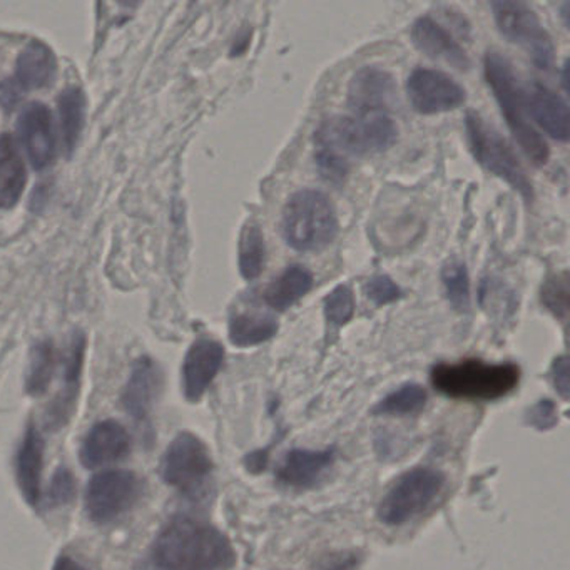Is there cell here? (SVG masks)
<instances>
[{
	"label": "cell",
	"instance_id": "obj_26",
	"mask_svg": "<svg viewBox=\"0 0 570 570\" xmlns=\"http://www.w3.org/2000/svg\"><path fill=\"white\" fill-rule=\"evenodd\" d=\"M85 116V92L78 86L65 89L61 98H59V118H61L62 139H65V148L68 155L75 151L79 139H81Z\"/></svg>",
	"mask_w": 570,
	"mask_h": 570
},
{
	"label": "cell",
	"instance_id": "obj_20",
	"mask_svg": "<svg viewBox=\"0 0 570 570\" xmlns=\"http://www.w3.org/2000/svg\"><path fill=\"white\" fill-rule=\"evenodd\" d=\"M58 76V58L46 42H29L16 62V81L28 91L46 89Z\"/></svg>",
	"mask_w": 570,
	"mask_h": 570
},
{
	"label": "cell",
	"instance_id": "obj_30",
	"mask_svg": "<svg viewBox=\"0 0 570 570\" xmlns=\"http://www.w3.org/2000/svg\"><path fill=\"white\" fill-rule=\"evenodd\" d=\"M442 282L450 305L459 312H466L470 308V278L466 266L456 259L446 263L442 269Z\"/></svg>",
	"mask_w": 570,
	"mask_h": 570
},
{
	"label": "cell",
	"instance_id": "obj_4",
	"mask_svg": "<svg viewBox=\"0 0 570 570\" xmlns=\"http://www.w3.org/2000/svg\"><path fill=\"white\" fill-rule=\"evenodd\" d=\"M432 385L452 399L497 400L519 385L520 370L513 363H490L465 360L440 363L432 370Z\"/></svg>",
	"mask_w": 570,
	"mask_h": 570
},
{
	"label": "cell",
	"instance_id": "obj_3",
	"mask_svg": "<svg viewBox=\"0 0 570 570\" xmlns=\"http://www.w3.org/2000/svg\"><path fill=\"white\" fill-rule=\"evenodd\" d=\"M396 135L399 129L389 115L336 116L320 126L315 145L350 161L386 151L396 141Z\"/></svg>",
	"mask_w": 570,
	"mask_h": 570
},
{
	"label": "cell",
	"instance_id": "obj_18",
	"mask_svg": "<svg viewBox=\"0 0 570 570\" xmlns=\"http://www.w3.org/2000/svg\"><path fill=\"white\" fill-rule=\"evenodd\" d=\"M161 389V372L148 356L135 363L131 379L122 393V405L132 419L145 420Z\"/></svg>",
	"mask_w": 570,
	"mask_h": 570
},
{
	"label": "cell",
	"instance_id": "obj_33",
	"mask_svg": "<svg viewBox=\"0 0 570 570\" xmlns=\"http://www.w3.org/2000/svg\"><path fill=\"white\" fill-rule=\"evenodd\" d=\"M76 497V479L71 470L61 469L52 476L51 485L48 490V502L51 507L66 505L72 502Z\"/></svg>",
	"mask_w": 570,
	"mask_h": 570
},
{
	"label": "cell",
	"instance_id": "obj_19",
	"mask_svg": "<svg viewBox=\"0 0 570 570\" xmlns=\"http://www.w3.org/2000/svg\"><path fill=\"white\" fill-rule=\"evenodd\" d=\"M335 455V449L318 450V452L293 449L292 452L286 453L276 475L283 485L306 489L315 485L320 475L332 465Z\"/></svg>",
	"mask_w": 570,
	"mask_h": 570
},
{
	"label": "cell",
	"instance_id": "obj_9",
	"mask_svg": "<svg viewBox=\"0 0 570 570\" xmlns=\"http://www.w3.org/2000/svg\"><path fill=\"white\" fill-rule=\"evenodd\" d=\"M445 483L442 472L413 469L403 473L383 497L379 517L386 525H402L426 509Z\"/></svg>",
	"mask_w": 570,
	"mask_h": 570
},
{
	"label": "cell",
	"instance_id": "obj_8",
	"mask_svg": "<svg viewBox=\"0 0 570 570\" xmlns=\"http://www.w3.org/2000/svg\"><path fill=\"white\" fill-rule=\"evenodd\" d=\"M212 473V455L193 433H179L161 459L163 480L189 499H198L205 493Z\"/></svg>",
	"mask_w": 570,
	"mask_h": 570
},
{
	"label": "cell",
	"instance_id": "obj_1",
	"mask_svg": "<svg viewBox=\"0 0 570 570\" xmlns=\"http://www.w3.org/2000/svg\"><path fill=\"white\" fill-rule=\"evenodd\" d=\"M233 563L235 552L226 535L181 515L161 530L141 570H226Z\"/></svg>",
	"mask_w": 570,
	"mask_h": 570
},
{
	"label": "cell",
	"instance_id": "obj_37",
	"mask_svg": "<svg viewBox=\"0 0 570 570\" xmlns=\"http://www.w3.org/2000/svg\"><path fill=\"white\" fill-rule=\"evenodd\" d=\"M553 386L562 399H569V360L567 356H559L552 366Z\"/></svg>",
	"mask_w": 570,
	"mask_h": 570
},
{
	"label": "cell",
	"instance_id": "obj_5",
	"mask_svg": "<svg viewBox=\"0 0 570 570\" xmlns=\"http://www.w3.org/2000/svg\"><path fill=\"white\" fill-rule=\"evenodd\" d=\"M282 228L285 242L296 252H322L338 235V219L325 193L302 189L286 203Z\"/></svg>",
	"mask_w": 570,
	"mask_h": 570
},
{
	"label": "cell",
	"instance_id": "obj_14",
	"mask_svg": "<svg viewBox=\"0 0 570 570\" xmlns=\"http://www.w3.org/2000/svg\"><path fill=\"white\" fill-rule=\"evenodd\" d=\"M225 360V348L215 340L199 338L186 353L183 365V389L186 400L199 402L212 385Z\"/></svg>",
	"mask_w": 570,
	"mask_h": 570
},
{
	"label": "cell",
	"instance_id": "obj_11",
	"mask_svg": "<svg viewBox=\"0 0 570 570\" xmlns=\"http://www.w3.org/2000/svg\"><path fill=\"white\" fill-rule=\"evenodd\" d=\"M410 105L420 115H440L465 105L466 92L455 79L435 69L419 68L406 79Z\"/></svg>",
	"mask_w": 570,
	"mask_h": 570
},
{
	"label": "cell",
	"instance_id": "obj_7",
	"mask_svg": "<svg viewBox=\"0 0 570 570\" xmlns=\"http://www.w3.org/2000/svg\"><path fill=\"white\" fill-rule=\"evenodd\" d=\"M490 8L500 35L512 45L520 46L540 71H552L556 48L535 11L525 2L510 0L492 2Z\"/></svg>",
	"mask_w": 570,
	"mask_h": 570
},
{
	"label": "cell",
	"instance_id": "obj_28",
	"mask_svg": "<svg viewBox=\"0 0 570 570\" xmlns=\"http://www.w3.org/2000/svg\"><path fill=\"white\" fill-rule=\"evenodd\" d=\"M265 266V236L256 223H248L239 242V272L243 278H258Z\"/></svg>",
	"mask_w": 570,
	"mask_h": 570
},
{
	"label": "cell",
	"instance_id": "obj_2",
	"mask_svg": "<svg viewBox=\"0 0 570 570\" xmlns=\"http://www.w3.org/2000/svg\"><path fill=\"white\" fill-rule=\"evenodd\" d=\"M483 71H485L487 82L499 102L507 126L522 151L525 153L527 158L535 166L547 165L550 158L549 146L537 131L535 126L530 122L523 88L519 85L512 65L500 52L489 51L483 59Z\"/></svg>",
	"mask_w": 570,
	"mask_h": 570
},
{
	"label": "cell",
	"instance_id": "obj_34",
	"mask_svg": "<svg viewBox=\"0 0 570 570\" xmlns=\"http://www.w3.org/2000/svg\"><path fill=\"white\" fill-rule=\"evenodd\" d=\"M366 296L373 305L383 306L396 302L402 296V289L390 276L380 275L366 283Z\"/></svg>",
	"mask_w": 570,
	"mask_h": 570
},
{
	"label": "cell",
	"instance_id": "obj_39",
	"mask_svg": "<svg viewBox=\"0 0 570 570\" xmlns=\"http://www.w3.org/2000/svg\"><path fill=\"white\" fill-rule=\"evenodd\" d=\"M569 9L570 4L566 2V4L562 6V18L566 19V26H569Z\"/></svg>",
	"mask_w": 570,
	"mask_h": 570
},
{
	"label": "cell",
	"instance_id": "obj_17",
	"mask_svg": "<svg viewBox=\"0 0 570 570\" xmlns=\"http://www.w3.org/2000/svg\"><path fill=\"white\" fill-rule=\"evenodd\" d=\"M412 39L416 49L433 61L443 62L456 71H469L472 66L462 46L433 19L420 18L415 21L412 26Z\"/></svg>",
	"mask_w": 570,
	"mask_h": 570
},
{
	"label": "cell",
	"instance_id": "obj_21",
	"mask_svg": "<svg viewBox=\"0 0 570 570\" xmlns=\"http://www.w3.org/2000/svg\"><path fill=\"white\" fill-rule=\"evenodd\" d=\"M86 338L85 333L76 332L69 345L66 356L65 390L61 396L49 406L46 415V425L51 430H58L69 419V410L75 405L76 396L81 385L82 360H85Z\"/></svg>",
	"mask_w": 570,
	"mask_h": 570
},
{
	"label": "cell",
	"instance_id": "obj_27",
	"mask_svg": "<svg viewBox=\"0 0 570 570\" xmlns=\"http://www.w3.org/2000/svg\"><path fill=\"white\" fill-rule=\"evenodd\" d=\"M56 353L51 340L36 343L31 350L26 392L31 396H41L48 392L55 375Z\"/></svg>",
	"mask_w": 570,
	"mask_h": 570
},
{
	"label": "cell",
	"instance_id": "obj_25",
	"mask_svg": "<svg viewBox=\"0 0 570 570\" xmlns=\"http://www.w3.org/2000/svg\"><path fill=\"white\" fill-rule=\"evenodd\" d=\"M278 333V322L273 316L238 313L229 320V340L236 346H255L268 342Z\"/></svg>",
	"mask_w": 570,
	"mask_h": 570
},
{
	"label": "cell",
	"instance_id": "obj_35",
	"mask_svg": "<svg viewBox=\"0 0 570 570\" xmlns=\"http://www.w3.org/2000/svg\"><path fill=\"white\" fill-rule=\"evenodd\" d=\"M542 302L546 303L547 308L553 315L566 318L567 315V278L563 276H556L553 279L547 282L546 288L542 293Z\"/></svg>",
	"mask_w": 570,
	"mask_h": 570
},
{
	"label": "cell",
	"instance_id": "obj_6",
	"mask_svg": "<svg viewBox=\"0 0 570 570\" xmlns=\"http://www.w3.org/2000/svg\"><path fill=\"white\" fill-rule=\"evenodd\" d=\"M465 128L470 151L476 163L487 171L495 175L497 178L509 183L525 202H532V183L505 138H502L500 132L490 126L479 112L470 111L466 115Z\"/></svg>",
	"mask_w": 570,
	"mask_h": 570
},
{
	"label": "cell",
	"instance_id": "obj_22",
	"mask_svg": "<svg viewBox=\"0 0 570 570\" xmlns=\"http://www.w3.org/2000/svg\"><path fill=\"white\" fill-rule=\"evenodd\" d=\"M42 460H45V439L36 425H31L19 449L16 465H18V482L22 495L32 507H38L41 500Z\"/></svg>",
	"mask_w": 570,
	"mask_h": 570
},
{
	"label": "cell",
	"instance_id": "obj_15",
	"mask_svg": "<svg viewBox=\"0 0 570 570\" xmlns=\"http://www.w3.org/2000/svg\"><path fill=\"white\" fill-rule=\"evenodd\" d=\"M129 450L131 436L128 430L116 420H105L96 423L86 435L81 446V462L88 469H98L125 459Z\"/></svg>",
	"mask_w": 570,
	"mask_h": 570
},
{
	"label": "cell",
	"instance_id": "obj_23",
	"mask_svg": "<svg viewBox=\"0 0 570 570\" xmlns=\"http://www.w3.org/2000/svg\"><path fill=\"white\" fill-rule=\"evenodd\" d=\"M28 183V171L11 135L0 136V208L18 205Z\"/></svg>",
	"mask_w": 570,
	"mask_h": 570
},
{
	"label": "cell",
	"instance_id": "obj_32",
	"mask_svg": "<svg viewBox=\"0 0 570 570\" xmlns=\"http://www.w3.org/2000/svg\"><path fill=\"white\" fill-rule=\"evenodd\" d=\"M315 163L320 175L330 185H342L350 171V161L326 149L316 148Z\"/></svg>",
	"mask_w": 570,
	"mask_h": 570
},
{
	"label": "cell",
	"instance_id": "obj_24",
	"mask_svg": "<svg viewBox=\"0 0 570 570\" xmlns=\"http://www.w3.org/2000/svg\"><path fill=\"white\" fill-rule=\"evenodd\" d=\"M313 288V275L302 265H292L266 288L265 303L276 312H286Z\"/></svg>",
	"mask_w": 570,
	"mask_h": 570
},
{
	"label": "cell",
	"instance_id": "obj_29",
	"mask_svg": "<svg viewBox=\"0 0 570 570\" xmlns=\"http://www.w3.org/2000/svg\"><path fill=\"white\" fill-rule=\"evenodd\" d=\"M425 403V390L415 385V383H409V385H403L402 389L395 390V392L385 396L373 409V413L375 415H410V413L420 412Z\"/></svg>",
	"mask_w": 570,
	"mask_h": 570
},
{
	"label": "cell",
	"instance_id": "obj_12",
	"mask_svg": "<svg viewBox=\"0 0 570 570\" xmlns=\"http://www.w3.org/2000/svg\"><path fill=\"white\" fill-rule=\"evenodd\" d=\"M395 101V79L385 69L366 66L353 75L348 86V106L356 116L386 115Z\"/></svg>",
	"mask_w": 570,
	"mask_h": 570
},
{
	"label": "cell",
	"instance_id": "obj_36",
	"mask_svg": "<svg viewBox=\"0 0 570 570\" xmlns=\"http://www.w3.org/2000/svg\"><path fill=\"white\" fill-rule=\"evenodd\" d=\"M529 420L533 426L540 430L556 425L557 415L553 403L546 400V402H540L539 405L533 406L529 412Z\"/></svg>",
	"mask_w": 570,
	"mask_h": 570
},
{
	"label": "cell",
	"instance_id": "obj_13",
	"mask_svg": "<svg viewBox=\"0 0 570 570\" xmlns=\"http://www.w3.org/2000/svg\"><path fill=\"white\" fill-rule=\"evenodd\" d=\"M18 129L35 169L48 168L56 155L55 126L48 106L38 101L26 106L19 116Z\"/></svg>",
	"mask_w": 570,
	"mask_h": 570
},
{
	"label": "cell",
	"instance_id": "obj_38",
	"mask_svg": "<svg viewBox=\"0 0 570 570\" xmlns=\"http://www.w3.org/2000/svg\"><path fill=\"white\" fill-rule=\"evenodd\" d=\"M55 570H86L81 563L72 560L71 557H59L58 562L55 563Z\"/></svg>",
	"mask_w": 570,
	"mask_h": 570
},
{
	"label": "cell",
	"instance_id": "obj_31",
	"mask_svg": "<svg viewBox=\"0 0 570 570\" xmlns=\"http://www.w3.org/2000/svg\"><path fill=\"white\" fill-rule=\"evenodd\" d=\"M355 298L348 286L340 285L325 298V316L330 325L343 326L353 318Z\"/></svg>",
	"mask_w": 570,
	"mask_h": 570
},
{
	"label": "cell",
	"instance_id": "obj_10",
	"mask_svg": "<svg viewBox=\"0 0 570 570\" xmlns=\"http://www.w3.org/2000/svg\"><path fill=\"white\" fill-rule=\"evenodd\" d=\"M139 495V480L132 472L111 470L92 476L86 490V510L96 523H108L128 512Z\"/></svg>",
	"mask_w": 570,
	"mask_h": 570
},
{
	"label": "cell",
	"instance_id": "obj_16",
	"mask_svg": "<svg viewBox=\"0 0 570 570\" xmlns=\"http://www.w3.org/2000/svg\"><path fill=\"white\" fill-rule=\"evenodd\" d=\"M525 108L530 118L550 138L566 142L569 139V106L552 89L540 82H532L523 89Z\"/></svg>",
	"mask_w": 570,
	"mask_h": 570
}]
</instances>
